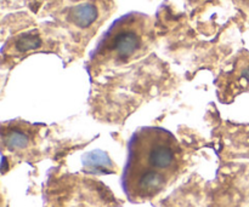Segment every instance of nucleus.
I'll return each instance as SVG.
<instances>
[{"label": "nucleus", "mask_w": 249, "mask_h": 207, "mask_svg": "<svg viewBox=\"0 0 249 207\" xmlns=\"http://www.w3.org/2000/svg\"><path fill=\"white\" fill-rule=\"evenodd\" d=\"M4 142L10 149H23L29 144V137L23 131L12 128L7 135H4Z\"/></svg>", "instance_id": "6"}, {"label": "nucleus", "mask_w": 249, "mask_h": 207, "mask_svg": "<svg viewBox=\"0 0 249 207\" xmlns=\"http://www.w3.org/2000/svg\"><path fill=\"white\" fill-rule=\"evenodd\" d=\"M41 40L39 34L26 33L19 35L15 41V50L18 52H27V51L36 50L40 46Z\"/></svg>", "instance_id": "5"}, {"label": "nucleus", "mask_w": 249, "mask_h": 207, "mask_svg": "<svg viewBox=\"0 0 249 207\" xmlns=\"http://www.w3.org/2000/svg\"><path fill=\"white\" fill-rule=\"evenodd\" d=\"M128 166L170 176L178 166V148L172 135L160 128H142L130 142Z\"/></svg>", "instance_id": "2"}, {"label": "nucleus", "mask_w": 249, "mask_h": 207, "mask_svg": "<svg viewBox=\"0 0 249 207\" xmlns=\"http://www.w3.org/2000/svg\"><path fill=\"white\" fill-rule=\"evenodd\" d=\"M100 17V7L95 1H84L68 10V22L79 29L94 26Z\"/></svg>", "instance_id": "3"}, {"label": "nucleus", "mask_w": 249, "mask_h": 207, "mask_svg": "<svg viewBox=\"0 0 249 207\" xmlns=\"http://www.w3.org/2000/svg\"><path fill=\"white\" fill-rule=\"evenodd\" d=\"M150 24L142 15H129L111 27L97 45L92 61L119 65L142 55L150 44Z\"/></svg>", "instance_id": "1"}, {"label": "nucleus", "mask_w": 249, "mask_h": 207, "mask_svg": "<svg viewBox=\"0 0 249 207\" xmlns=\"http://www.w3.org/2000/svg\"><path fill=\"white\" fill-rule=\"evenodd\" d=\"M84 165L95 174H109L112 172V161L104 152H91L84 158Z\"/></svg>", "instance_id": "4"}]
</instances>
